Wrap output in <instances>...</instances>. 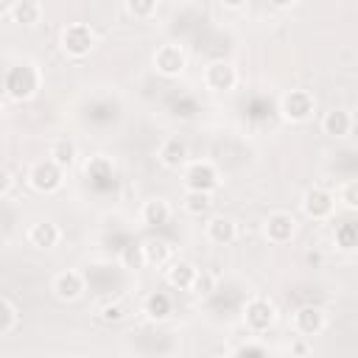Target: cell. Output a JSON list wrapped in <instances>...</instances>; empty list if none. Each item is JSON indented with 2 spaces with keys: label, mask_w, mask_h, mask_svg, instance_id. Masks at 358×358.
<instances>
[{
  "label": "cell",
  "mask_w": 358,
  "mask_h": 358,
  "mask_svg": "<svg viewBox=\"0 0 358 358\" xmlns=\"http://www.w3.org/2000/svg\"><path fill=\"white\" fill-rule=\"evenodd\" d=\"M171 215H173V207L165 196H151L140 207V221H143V227H151V229L171 224Z\"/></svg>",
  "instance_id": "cell-17"
},
{
  "label": "cell",
  "mask_w": 358,
  "mask_h": 358,
  "mask_svg": "<svg viewBox=\"0 0 358 358\" xmlns=\"http://www.w3.org/2000/svg\"><path fill=\"white\" fill-rule=\"evenodd\" d=\"M84 173H87L90 179H112V176H115V165L109 162V157L98 154V157H92V159L84 165Z\"/></svg>",
  "instance_id": "cell-28"
},
{
  "label": "cell",
  "mask_w": 358,
  "mask_h": 358,
  "mask_svg": "<svg viewBox=\"0 0 358 358\" xmlns=\"http://www.w3.org/2000/svg\"><path fill=\"white\" fill-rule=\"evenodd\" d=\"M201 81L210 92H229L238 87V67L227 59H218V62H210L201 73Z\"/></svg>",
  "instance_id": "cell-10"
},
{
  "label": "cell",
  "mask_w": 358,
  "mask_h": 358,
  "mask_svg": "<svg viewBox=\"0 0 358 358\" xmlns=\"http://www.w3.org/2000/svg\"><path fill=\"white\" fill-rule=\"evenodd\" d=\"M288 352H291V355H308V352H310V344H308V338L296 336V341L288 347Z\"/></svg>",
  "instance_id": "cell-34"
},
{
  "label": "cell",
  "mask_w": 358,
  "mask_h": 358,
  "mask_svg": "<svg viewBox=\"0 0 358 358\" xmlns=\"http://www.w3.org/2000/svg\"><path fill=\"white\" fill-rule=\"evenodd\" d=\"M199 266L196 263H190V260H185V257H173L165 268H162V277H165V282L173 288V291H185V294H190L193 291V282H196V277H199Z\"/></svg>",
  "instance_id": "cell-14"
},
{
  "label": "cell",
  "mask_w": 358,
  "mask_h": 358,
  "mask_svg": "<svg viewBox=\"0 0 358 358\" xmlns=\"http://www.w3.org/2000/svg\"><path fill=\"white\" fill-rule=\"evenodd\" d=\"M182 207L193 218H207L213 213V193H207V190H185Z\"/></svg>",
  "instance_id": "cell-22"
},
{
  "label": "cell",
  "mask_w": 358,
  "mask_h": 358,
  "mask_svg": "<svg viewBox=\"0 0 358 358\" xmlns=\"http://www.w3.org/2000/svg\"><path fill=\"white\" fill-rule=\"evenodd\" d=\"M215 291V274L213 271H199V277H196V282H193V296H210Z\"/></svg>",
  "instance_id": "cell-32"
},
{
  "label": "cell",
  "mask_w": 358,
  "mask_h": 358,
  "mask_svg": "<svg viewBox=\"0 0 358 358\" xmlns=\"http://www.w3.org/2000/svg\"><path fill=\"white\" fill-rule=\"evenodd\" d=\"M204 235L215 246H229L238 241V221L232 215H207Z\"/></svg>",
  "instance_id": "cell-15"
},
{
  "label": "cell",
  "mask_w": 358,
  "mask_h": 358,
  "mask_svg": "<svg viewBox=\"0 0 358 358\" xmlns=\"http://www.w3.org/2000/svg\"><path fill=\"white\" fill-rule=\"evenodd\" d=\"M25 182H28L31 190H36V193H42V196H50V193L62 190V185H64V168L56 165L50 157L36 159V162L28 168Z\"/></svg>",
  "instance_id": "cell-5"
},
{
  "label": "cell",
  "mask_w": 358,
  "mask_h": 358,
  "mask_svg": "<svg viewBox=\"0 0 358 358\" xmlns=\"http://www.w3.org/2000/svg\"><path fill=\"white\" fill-rule=\"evenodd\" d=\"M221 3V8H227V11H241L249 0H218Z\"/></svg>",
  "instance_id": "cell-35"
},
{
  "label": "cell",
  "mask_w": 358,
  "mask_h": 358,
  "mask_svg": "<svg viewBox=\"0 0 358 358\" xmlns=\"http://www.w3.org/2000/svg\"><path fill=\"white\" fill-rule=\"evenodd\" d=\"M120 266H123V268H129V271L148 268V266H145L143 243H129V246H123V252H120Z\"/></svg>",
  "instance_id": "cell-27"
},
{
  "label": "cell",
  "mask_w": 358,
  "mask_h": 358,
  "mask_svg": "<svg viewBox=\"0 0 358 358\" xmlns=\"http://www.w3.org/2000/svg\"><path fill=\"white\" fill-rule=\"evenodd\" d=\"M98 319H101L103 324H120V322L126 319V305L117 302V299L103 302V305L98 308Z\"/></svg>",
  "instance_id": "cell-30"
},
{
  "label": "cell",
  "mask_w": 358,
  "mask_h": 358,
  "mask_svg": "<svg viewBox=\"0 0 358 358\" xmlns=\"http://www.w3.org/2000/svg\"><path fill=\"white\" fill-rule=\"evenodd\" d=\"M268 3H271L274 8H291V6L296 3V0H268Z\"/></svg>",
  "instance_id": "cell-36"
},
{
  "label": "cell",
  "mask_w": 358,
  "mask_h": 358,
  "mask_svg": "<svg viewBox=\"0 0 358 358\" xmlns=\"http://www.w3.org/2000/svg\"><path fill=\"white\" fill-rule=\"evenodd\" d=\"M336 201H338L344 210H358V179L341 182L338 190H336Z\"/></svg>",
  "instance_id": "cell-29"
},
{
  "label": "cell",
  "mask_w": 358,
  "mask_h": 358,
  "mask_svg": "<svg viewBox=\"0 0 358 358\" xmlns=\"http://www.w3.org/2000/svg\"><path fill=\"white\" fill-rule=\"evenodd\" d=\"M143 313H145V319H151V322H165V319L173 313V299H171V294H165V291H151V294L143 299Z\"/></svg>",
  "instance_id": "cell-20"
},
{
  "label": "cell",
  "mask_w": 358,
  "mask_h": 358,
  "mask_svg": "<svg viewBox=\"0 0 358 358\" xmlns=\"http://www.w3.org/2000/svg\"><path fill=\"white\" fill-rule=\"evenodd\" d=\"M143 252H145V266L148 268H165L176 257L173 243L165 241V238H148V241H143Z\"/></svg>",
  "instance_id": "cell-19"
},
{
  "label": "cell",
  "mask_w": 358,
  "mask_h": 358,
  "mask_svg": "<svg viewBox=\"0 0 358 358\" xmlns=\"http://www.w3.org/2000/svg\"><path fill=\"white\" fill-rule=\"evenodd\" d=\"M333 238H336V246L344 249V252L358 249V224H355V221H344V224H338Z\"/></svg>",
  "instance_id": "cell-25"
},
{
  "label": "cell",
  "mask_w": 358,
  "mask_h": 358,
  "mask_svg": "<svg viewBox=\"0 0 358 358\" xmlns=\"http://www.w3.org/2000/svg\"><path fill=\"white\" fill-rule=\"evenodd\" d=\"M291 327H294L296 336H302V338H313V336L324 333V327H327V313H324L319 305H302V308L294 310V316H291Z\"/></svg>",
  "instance_id": "cell-11"
},
{
  "label": "cell",
  "mask_w": 358,
  "mask_h": 358,
  "mask_svg": "<svg viewBox=\"0 0 358 358\" xmlns=\"http://www.w3.org/2000/svg\"><path fill=\"white\" fill-rule=\"evenodd\" d=\"M48 157H50L56 165H62V168L67 171V168H73V165H76L78 145H76V140H70V137H59V140H53V143H50Z\"/></svg>",
  "instance_id": "cell-23"
},
{
  "label": "cell",
  "mask_w": 358,
  "mask_h": 358,
  "mask_svg": "<svg viewBox=\"0 0 358 358\" xmlns=\"http://www.w3.org/2000/svg\"><path fill=\"white\" fill-rule=\"evenodd\" d=\"M263 235L268 243L274 246H285L294 241L296 235V218L288 213V210H271L266 218H263Z\"/></svg>",
  "instance_id": "cell-9"
},
{
  "label": "cell",
  "mask_w": 358,
  "mask_h": 358,
  "mask_svg": "<svg viewBox=\"0 0 358 358\" xmlns=\"http://www.w3.org/2000/svg\"><path fill=\"white\" fill-rule=\"evenodd\" d=\"M182 182H185V190H207V193H215L218 185H221V173H218V168L210 159H190L182 168Z\"/></svg>",
  "instance_id": "cell-6"
},
{
  "label": "cell",
  "mask_w": 358,
  "mask_h": 358,
  "mask_svg": "<svg viewBox=\"0 0 358 358\" xmlns=\"http://www.w3.org/2000/svg\"><path fill=\"white\" fill-rule=\"evenodd\" d=\"M123 8L131 20H151L159 8V0H123Z\"/></svg>",
  "instance_id": "cell-26"
},
{
  "label": "cell",
  "mask_w": 358,
  "mask_h": 358,
  "mask_svg": "<svg viewBox=\"0 0 358 358\" xmlns=\"http://www.w3.org/2000/svg\"><path fill=\"white\" fill-rule=\"evenodd\" d=\"M151 64H154V70H157L162 78H176V76H182L185 67H187V53H185L182 45L165 42V45H159V48L154 50Z\"/></svg>",
  "instance_id": "cell-7"
},
{
  "label": "cell",
  "mask_w": 358,
  "mask_h": 358,
  "mask_svg": "<svg viewBox=\"0 0 358 358\" xmlns=\"http://www.w3.org/2000/svg\"><path fill=\"white\" fill-rule=\"evenodd\" d=\"M50 291H53V296H56L59 302H76V299L84 296V291H87V280H84L81 271H76V268H64V271H59V274L50 280Z\"/></svg>",
  "instance_id": "cell-13"
},
{
  "label": "cell",
  "mask_w": 358,
  "mask_h": 358,
  "mask_svg": "<svg viewBox=\"0 0 358 358\" xmlns=\"http://www.w3.org/2000/svg\"><path fill=\"white\" fill-rule=\"evenodd\" d=\"M277 316H280V310H277L274 299H268V296H252V299H246V305L241 310L243 327L255 336L268 333L277 324Z\"/></svg>",
  "instance_id": "cell-2"
},
{
  "label": "cell",
  "mask_w": 358,
  "mask_h": 358,
  "mask_svg": "<svg viewBox=\"0 0 358 358\" xmlns=\"http://www.w3.org/2000/svg\"><path fill=\"white\" fill-rule=\"evenodd\" d=\"M319 129H322V134H327V137H333V140H344V137L352 134L355 117H352V112H347V109H330V112L322 115Z\"/></svg>",
  "instance_id": "cell-16"
},
{
  "label": "cell",
  "mask_w": 358,
  "mask_h": 358,
  "mask_svg": "<svg viewBox=\"0 0 358 358\" xmlns=\"http://www.w3.org/2000/svg\"><path fill=\"white\" fill-rule=\"evenodd\" d=\"M95 42H98V36H95V31H92L87 22H67V25L62 28V34H59V48H62V53L70 56V59H84V56H90L92 48H95Z\"/></svg>",
  "instance_id": "cell-3"
},
{
  "label": "cell",
  "mask_w": 358,
  "mask_h": 358,
  "mask_svg": "<svg viewBox=\"0 0 358 358\" xmlns=\"http://www.w3.org/2000/svg\"><path fill=\"white\" fill-rule=\"evenodd\" d=\"M42 14H45V8H42L39 0H17V3L11 6V20H14L17 25H22V28L39 25V22H42Z\"/></svg>",
  "instance_id": "cell-21"
},
{
  "label": "cell",
  "mask_w": 358,
  "mask_h": 358,
  "mask_svg": "<svg viewBox=\"0 0 358 358\" xmlns=\"http://www.w3.org/2000/svg\"><path fill=\"white\" fill-rule=\"evenodd\" d=\"M25 238L36 249H53V246L62 243V227L56 221H50V218H42V221H36V224L28 227Z\"/></svg>",
  "instance_id": "cell-18"
},
{
  "label": "cell",
  "mask_w": 358,
  "mask_h": 358,
  "mask_svg": "<svg viewBox=\"0 0 358 358\" xmlns=\"http://www.w3.org/2000/svg\"><path fill=\"white\" fill-rule=\"evenodd\" d=\"M20 327V310L11 296H0V338H8Z\"/></svg>",
  "instance_id": "cell-24"
},
{
  "label": "cell",
  "mask_w": 358,
  "mask_h": 358,
  "mask_svg": "<svg viewBox=\"0 0 358 358\" xmlns=\"http://www.w3.org/2000/svg\"><path fill=\"white\" fill-rule=\"evenodd\" d=\"M3 87L11 101H31L42 87V70L34 62H17L6 70Z\"/></svg>",
  "instance_id": "cell-1"
},
{
  "label": "cell",
  "mask_w": 358,
  "mask_h": 358,
  "mask_svg": "<svg viewBox=\"0 0 358 358\" xmlns=\"http://www.w3.org/2000/svg\"><path fill=\"white\" fill-rule=\"evenodd\" d=\"M277 112L285 123H308L316 112V98H313L310 90H302V87L288 90V92H282V98L277 103Z\"/></svg>",
  "instance_id": "cell-4"
},
{
  "label": "cell",
  "mask_w": 358,
  "mask_h": 358,
  "mask_svg": "<svg viewBox=\"0 0 358 358\" xmlns=\"http://www.w3.org/2000/svg\"><path fill=\"white\" fill-rule=\"evenodd\" d=\"M229 355H235V358H263V355H268V347L263 344V341H243V344H235L232 350H229Z\"/></svg>",
  "instance_id": "cell-31"
},
{
  "label": "cell",
  "mask_w": 358,
  "mask_h": 358,
  "mask_svg": "<svg viewBox=\"0 0 358 358\" xmlns=\"http://www.w3.org/2000/svg\"><path fill=\"white\" fill-rule=\"evenodd\" d=\"M157 159H159V165L168 168V171H182V168L190 162V145H187V140L179 137V134L165 137V140L157 145Z\"/></svg>",
  "instance_id": "cell-12"
},
{
  "label": "cell",
  "mask_w": 358,
  "mask_h": 358,
  "mask_svg": "<svg viewBox=\"0 0 358 358\" xmlns=\"http://www.w3.org/2000/svg\"><path fill=\"white\" fill-rule=\"evenodd\" d=\"M11 190H14V173L8 168H3V173H0V199H8Z\"/></svg>",
  "instance_id": "cell-33"
},
{
  "label": "cell",
  "mask_w": 358,
  "mask_h": 358,
  "mask_svg": "<svg viewBox=\"0 0 358 358\" xmlns=\"http://www.w3.org/2000/svg\"><path fill=\"white\" fill-rule=\"evenodd\" d=\"M336 196L327 190V187H308L305 193H302V199H299V207H302V213L310 218V221H327V218H333V213H336Z\"/></svg>",
  "instance_id": "cell-8"
}]
</instances>
